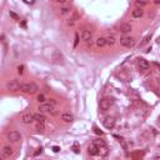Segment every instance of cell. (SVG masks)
<instances>
[{
	"instance_id": "2e32d148",
	"label": "cell",
	"mask_w": 160,
	"mask_h": 160,
	"mask_svg": "<svg viewBox=\"0 0 160 160\" xmlns=\"http://www.w3.org/2000/svg\"><path fill=\"white\" fill-rule=\"evenodd\" d=\"M106 45V38H98L96 39V46L98 48H103Z\"/></svg>"
},
{
	"instance_id": "8fae6325",
	"label": "cell",
	"mask_w": 160,
	"mask_h": 160,
	"mask_svg": "<svg viewBox=\"0 0 160 160\" xmlns=\"http://www.w3.org/2000/svg\"><path fill=\"white\" fill-rule=\"evenodd\" d=\"M88 150H89V154H90V155H93V156H96V155H99V154H100L99 148H98V146H96L94 143L89 146V149H88Z\"/></svg>"
},
{
	"instance_id": "9a60e30c",
	"label": "cell",
	"mask_w": 160,
	"mask_h": 160,
	"mask_svg": "<svg viewBox=\"0 0 160 160\" xmlns=\"http://www.w3.org/2000/svg\"><path fill=\"white\" fill-rule=\"evenodd\" d=\"M11 154H13V149L10 146H4V148H3V155H4L5 158H9Z\"/></svg>"
},
{
	"instance_id": "ffe728a7",
	"label": "cell",
	"mask_w": 160,
	"mask_h": 160,
	"mask_svg": "<svg viewBox=\"0 0 160 160\" xmlns=\"http://www.w3.org/2000/svg\"><path fill=\"white\" fill-rule=\"evenodd\" d=\"M94 144H95V145L96 146H98V148L100 149V148H101V146H104V145H106V144L104 143V140H101V139H95V140H94V142H93Z\"/></svg>"
},
{
	"instance_id": "5bb4252c",
	"label": "cell",
	"mask_w": 160,
	"mask_h": 160,
	"mask_svg": "<svg viewBox=\"0 0 160 160\" xmlns=\"http://www.w3.org/2000/svg\"><path fill=\"white\" fill-rule=\"evenodd\" d=\"M131 15H133V18H142V16H143V10H142V8L134 9L133 13H131Z\"/></svg>"
},
{
	"instance_id": "3957f363",
	"label": "cell",
	"mask_w": 160,
	"mask_h": 160,
	"mask_svg": "<svg viewBox=\"0 0 160 160\" xmlns=\"http://www.w3.org/2000/svg\"><path fill=\"white\" fill-rule=\"evenodd\" d=\"M120 44L123 46H125V48H131V46H134L135 41H134V39L130 36H123L120 39Z\"/></svg>"
},
{
	"instance_id": "f1b7e54d",
	"label": "cell",
	"mask_w": 160,
	"mask_h": 160,
	"mask_svg": "<svg viewBox=\"0 0 160 160\" xmlns=\"http://www.w3.org/2000/svg\"><path fill=\"white\" fill-rule=\"evenodd\" d=\"M10 16H13L15 19V20H19V18H18V15L15 14V13H13V11H10Z\"/></svg>"
},
{
	"instance_id": "e575fe53",
	"label": "cell",
	"mask_w": 160,
	"mask_h": 160,
	"mask_svg": "<svg viewBox=\"0 0 160 160\" xmlns=\"http://www.w3.org/2000/svg\"><path fill=\"white\" fill-rule=\"evenodd\" d=\"M154 3H155L156 5H159L160 4V0H154Z\"/></svg>"
},
{
	"instance_id": "4dcf8cb0",
	"label": "cell",
	"mask_w": 160,
	"mask_h": 160,
	"mask_svg": "<svg viewBox=\"0 0 160 160\" xmlns=\"http://www.w3.org/2000/svg\"><path fill=\"white\" fill-rule=\"evenodd\" d=\"M41 153H43V149H41V148H40V149H38V150H36V151H35V153H34V155H35V156H36V155H39V154H41Z\"/></svg>"
},
{
	"instance_id": "e0dca14e",
	"label": "cell",
	"mask_w": 160,
	"mask_h": 160,
	"mask_svg": "<svg viewBox=\"0 0 160 160\" xmlns=\"http://www.w3.org/2000/svg\"><path fill=\"white\" fill-rule=\"evenodd\" d=\"M34 119H35L36 121H39V123H44L45 121V117L43 115V113H38V114L34 115Z\"/></svg>"
},
{
	"instance_id": "1f68e13d",
	"label": "cell",
	"mask_w": 160,
	"mask_h": 160,
	"mask_svg": "<svg viewBox=\"0 0 160 160\" xmlns=\"http://www.w3.org/2000/svg\"><path fill=\"white\" fill-rule=\"evenodd\" d=\"M53 150H54L55 153H58L59 150H60V148H59V146H53Z\"/></svg>"
},
{
	"instance_id": "4fadbf2b",
	"label": "cell",
	"mask_w": 160,
	"mask_h": 160,
	"mask_svg": "<svg viewBox=\"0 0 160 160\" xmlns=\"http://www.w3.org/2000/svg\"><path fill=\"white\" fill-rule=\"evenodd\" d=\"M61 119L65 121V123H71V121H74V117L70 114V113H64V114L61 115Z\"/></svg>"
},
{
	"instance_id": "5b68a950",
	"label": "cell",
	"mask_w": 160,
	"mask_h": 160,
	"mask_svg": "<svg viewBox=\"0 0 160 160\" xmlns=\"http://www.w3.org/2000/svg\"><path fill=\"white\" fill-rule=\"evenodd\" d=\"M21 88V85L18 83L16 80H11L9 81L8 84H6V89L10 90V92H16V90H19Z\"/></svg>"
},
{
	"instance_id": "484cf974",
	"label": "cell",
	"mask_w": 160,
	"mask_h": 160,
	"mask_svg": "<svg viewBox=\"0 0 160 160\" xmlns=\"http://www.w3.org/2000/svg\"><path fill=\"white\" fill-rule=\"evenodd\" d=\"M73 150H74V153H79V144H78V143H74Z\"/></svg>"
},
{
	"instance_id": "4316f807",
	"label": "cell",
	"mask_w": 160,
	"mask_h": 160,
	"mask_svg": "<svg viewBox=\"0 0 160 160\" xmlns=\"http://www.w3.org/2000/svg\"><path fill=\"white\" fill-rule=\"evenodd\" d=\"M78 43H79V35H78V34H75V43H74V48H76V46H78Z\"/></svg>"
},
{
	"instance_id": "7a4b0ae2",
	"label": "cell",
	"mask_w": 160,
	"mask_h": 160,
	"mask_svg": "<svg viewBox=\"0 0 160 160\" xmlns=\"http://www.w3.org/2000/svg\"><path fill=\"white\" fill-rule=\"evenodd\" d=\"M111 105H113V100L109 99V98L101 99V100H100V103H99V108H100V110H101V111L109 110Z\"/></svg>"
},
{
	"instance_id": "7402d4cb",
	"label": "cell",
	"mask_w": 160,
	"mask_h": 160,
	"mask_svg": "<svg viewBox=\"0 0 160 160\" xmlns=\"http://www.w3.org/2000/svg\"><path fill=\"white\" fill-rule=\"evenodd\" d=\"M135 4H136L138 8H143V6H145L146 4H148V1H146V0H136Z\"/></svg>"
},
{
	"instance_id": "d6986e66",
	"label": "cell",
	"mask_w": 160,
	"mask_h": 160,
	"mask_svg": "<svg viewBox=\"0 0 160 160\" xmlns=\"http://www.w3.org/2000/svg\"><path fill=\"white\" fill-rule=\"evenodd\" d=\"M99 151H100V155H101V156H106V155H108V153H109L108 146H106V145L101 146V148L99 149Z\"/></svg>"
},
{
	"instance_id": "83f0119b",
	"label": "cell",
	"mask_w": 160,
	"mask_h": 160,
	"mask_svg": "<svg viewBox=\"0 0 160 160\" xmlns=\"http://www.w3.org/2000/svg\"><path fill=\"white\" fill-rule=\"evenodd\" d=\"M23 71H24V65H19V67H18V73L19 74H23Z\"/></svg>"
},
{
	"instance_id": "30bf717a",
	"label": "cell",
	"mask_w": 160,
	"mask_h": 160,
	"mask_svg": "<svg viewBox=\"0 0 160 160\" xmlns=\"http://www.w3.org/2000/svg\"><path fill=\"white\" fill-rule=\"evenodd\" d=\"M81 38H83V40H84V41L89 43L90 40H92V38H93L92 31H90V30H84L83 33H81Z\"/></svg>"
},
{
	"instance_id": "603a6c76",
	"label": "cell",
	"mask_w": 160,
	"mask_h": 160,
	"mask_svg": "<svg viewBox=\"0 0 160 160\" xmlns=\"http://www.w3.org/2000/svg\"><path fill=\"white\" fill-rule=\"evenodd\" d=\"M114 44H115V38L114 36L106 38V45H114Z\"/></svg>"
},
{
	"instance_id": "9c48e42d",
	"label": "cell",
	"mask_w": 160,
	"mask_h": 160,
	"mask_svg": "<svg viewBox=\"0 0 160 160\" xmlns=\"http://www.w3.org/2000/svg\"><path fill=\"white\" fill-rule=\"evenodd\" d=\"M119 31H120L121 34H126V33H130L131 31V25L128 24V23H124L120 25V28H119Z\"/></svg>"
},
{
	"instance_id": "836d02e7",
	"label": "cell",
	"mask_w": 160,
	"mask_h": 160,
	"mask_svg": "<svg viewBox=\"0 0 160 160\" xmlns=\"http://www.w3.org/2000/svg\"><path fill=\"white\" fill-rule=\"evenodd\" d=\"M49 103H50V104H53V105H55V104H56V101H55L54 99H50V101H49Z\"/></svg>"
},
{
	"instance_id": "f546056e",
	"label": "cell",
	"mask_w": 160,
	"mask_h": 160,
	"mask_svg": "<svg viewBox=\"0 0 160 160\" xmlns=\"http://www.w3.org/2000/svg\"><path fill=\"white\" fill-rule=\"evenodd\" d=\"M94 130H95V133H96V134H99V135H103V131H101V130H99L96 126L94 128Z\"/></svg>"
},
{
	"instance_id": "7c38bea8",
	"label": "cell",
	"mask_w": 160,
	"mask_h": 160,
	"mask_svg": "<svg viewBox=\"0 0 160 160\" xmlns=\"http://www.w3.org/2000/svg\"><path fill=\"white\" fill-rule=\"evenodd\" d=\"M138 65H139V69L140 70H148L149 69V63L145 60V59H139V61H138Z\"/></svg>"
},
{
	"instance_id": "cb8c5ba5",
	"label": "cell",
	"mask_w": 160,
	"mask_h": 160,
	"mask_svg": "<svg viewBox=\"0 0 160 160\" xmlns=\"http://www.w3.org/2000/svg\"><path fill=\"white\" fill-rule=\"evenodd\" d=\"M150 39H151V34H149V35H146L145 38H144V39H143V41L140 43V45H145V44L148 43Z\"/></svg>"
},
{
	"instance_id": "ba28073f",
	"label": "cell",
	"mask_w": 160,
	"mask_h": 160,
	"mask_svg": "<svg viewBox=\"0 0 160 160\" xmlns=\"http://www.w3.org/2000/svg\"><path fill=\"white\" fill-rule=\"evenodd\" d=\"M103 123H104V126L106 128V129H113V128L115 126V119L111 118V117H108V118L104 119Z\"/></svg>"
},
{
	"instance_id": "44dd1931",
	"label": "cell",
	"mask_w": 160,
	"mask_h": 160,
	"mask_svg": "<svg viewBox=\"0 0 160 160\" xmlns=\"http://www.w3.org/2000/svg\"><path fill=\"white\" fill-rule=\"evenodd\" d=\"M70 11H71V9L69 8V6H63V8L60 9V13L63 15H68V14H70Z\"/></svg>"
},
{
	"instance_id": "d4e9b609",
	"label": "cell",
	"mask_w": 160,
	"mask_h": 160,
	"mask_svg": "<svg viewBox=\"0 0 160 160\" xmlns=\"http://www.w3.org/2000/svg\"><path fill=\"white\" fill-rule=\"evenodd\" d=\"M38 101H39V103H41V104H43V103L45 101V96H44L43 94H40V95H38Z\"/></svg>"
},
{
	"instance_id": "8992f818",
	"label": "cell",
	"mask_w": 160,
	"mask_h": 160,
	"mask_svg": "<svg viewBox=\"0 0 160 160\" xmlns=\"http://www.w3.org/2000/svg\"><path fill=\"white\" fill-rule=\"evenodd\" d=\"M39 111L40 113H54V105L48 103V104H43L39 106Z\"/></svg>"
},
{
	"instance_id": "d590c367",
	"label": "cell",
	"mask_w": 160,
	"mask_h": 160,
	"mask_svg": "<svg viewBox=\"0 0 160 160\" xmlns=\"http://www.w3.org/2000/svg\"><path fill=\"white\" fill-rule=\"evenodd\" d=\"M158 125H159V126H160V119H159V120H158Z\"/></svg>"
},
{
	"instance_id": "d6a6232c",
	"label": "cell",
	"mask_w": 160,
	"mask_h": 160,
	"mask_svg": "<svg viewBox=\"0 0 160 160\" xmlns=\"http://www.w3.org/2000/svg\"><path fill=\"white\" fill-rule=\"evenodd\" d=\"M58 3H60V4H65V3L68 1V0H56Z\"/></svg>"
},
{
	"instance_id": "277c9868",
	"label": "cell",
	"mask_w": 160,
	"mask_h": 160,
	"mask_svg": "<svg viewBox=\"0 0 160 160\" xmlns=\"http://www.w3.org/2000/svg\"><path fill=\"white\" fill-rule=\"evenodd\" d=\"M8 139H9V142H11V143H18L21 140V135L18 131H10V133L8 134Z\"/></svg>"
},
{
	"instance_id": "ac0fdd59",
	"label": "cell",
	"mask_w": 160,
	"mask_h": 160,
	"mask_svg": "<svg viewBox=\"0 0 160 160\" xmlns=\"http://www.w3.org/2000/svg\"><path fill=\"white\" fill-rule=\"evenodd\" d=\"M35 129L38 133H44V131H45V125H44V123H39V121H38Z\"/></svg>"
},
{
	"instance_id": "6da1fadb",
	"label": "cell",
	"mask_w": 160,
	"mask_h": 160,
	"mask_svg": "<svg viewBox=\"0 0 160 160\" xmlns=\"http://www.w3.org/2000/svg\"><path fill=\"white\" fill-rule=\"evenodd\" d=\"M20 90L25 94H35L38 90H39V88L34 83H26V84H23V85H21Z\"/></svg>"
},
{
	"instance_id": "52a82bcc",
	"label": "cell",
	"mask_w": 160,
	"mask_h": 160,
	"mask_svg": "<svg viewBox=\"0 0 160 160\" xmlns=\"http://www.w3.org/2000/svg\"><path fill=\"white\" fill-rule=\"evenodd\" d=\"M34 120H35V119H34V115L30 114V113H24V114L21 115V121H23L24 124H31Z\"/></svg>"
}]
</instances>
